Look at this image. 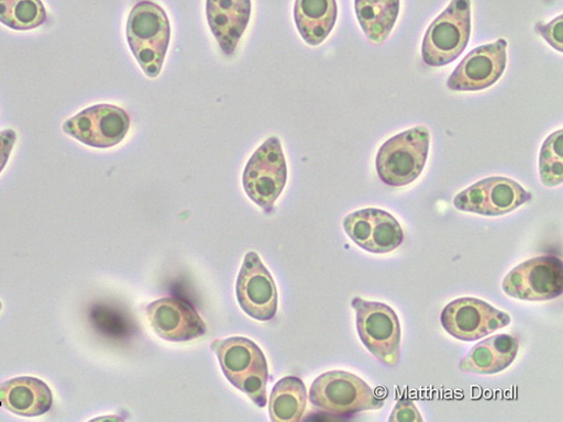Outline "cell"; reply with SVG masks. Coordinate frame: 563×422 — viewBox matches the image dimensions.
Returning <instances> with one entry per match:
<instances>
[{
  "label": "cell",
  "mask_w": 563,
  "mask_h": 422,
  "mask_svg": "<svg viewBox=\"0 0 563 422\" xmlns=\"http://www.w3.org/2000/svg\"><path fill=\"white\" fill-rule=\"evenodd\" d=\"M130 125V118L123 109L111 104H98L67 120L63 130L85 146L109 149L122 143Z\"/></svg>",
  "instance_id": "8fae6325"
},
{
  "label": "cell",
  "mask_w": 563,
  "mask_h": 422,
  "mask_svg": "<svg viewBox=\"0 0 563 422\" xmlns=\"http://www.w3.org/2000/svg\"><path fill=\"white\" fill-rule=\"evenodd\" d=\"M507 41L478 46L463 58L448 80L454 91H479L495 85L507 66Z\"/></svg>",
  "instance_id": "5bb4252c"
},
{
  "label": "cell",
  "mask_w": 563,
  "mask_h": 422,
  "mask_svg": "<svg viewBox=\"0 0 563 422\" xmlns=\"http://www.w3.org/2000/svg\"><path fill=\"white\" fill-rule=\"evenodd\" d=\"M225 379L260 408L267 403L268 365L263 351L244 337L218 340L211 344Z\"/></svg>",
  "instance_id": "6da1fadb"
},
{
  "label": "cell",
  "mask_w": 563,
  "mask_h": 422,
  "mask_svg": "<svg viewBox=\"0 0 563 422\" xmlns=\"http://www.w3.org/2000/svg\"><path fill=\"white\" fill-rule=\"evenodd\" d=\"M308 397L319 410L340 417L378 410L385 404V400L375 395L367 384L345 370L321 374L313 381Z\"/></svg>",
  "instance_id": "277c9868"
},
{
  "label": "cell",
  "mask_w": 563,
  "mask_h": 422,
  "mask_svg": "<svg viewBox=\"0 0 563 422\" xmlns=\"http://www.w3.org/2000/svg\"><path fill=\"white\" fill-rule=\"evenodd\" d=\"M445 332L461 342H477L510 324V315L477 298H460L441 313Z\"/></svg>",
  "instance_id": "30bf717a"
},
{
  "label": "cell",
  "mask_w": 563,
  "mask_h": 422,
  "mask_svg": "<svg viewBox=\"0 0 563 422\" xmlns=\"http://www.w3.org/2000/svg\"><path fill=\"white\" fill-rule=\"evenodd\" d=\"M343 227L352 242L362 249L375 254H389L401 246L404 230L389 212L368 208L345 216Z\"/></svg>",
  "instance_id": "7c38bea8"
},
{
  "label": "cell",
  "mask_w": 563,
  "mask_h": 422,
  "mask_svg": "<svg viewBox=\"0 0 563 422\" xmlns=\"http://www.w3.org/2000/svg\"><path fill=\"white\" fill-rule=\"evenodd\" d=\"M540 178L544 186L555 187L563 181V133L549 135L541 148L539 159Z\"/></svg>",
  "instance_id": "603a6c76"
},
{
  "label": "cell",
  "mask_w": 563,
  "mask_h": 422,
  "mask_svg": "<svg viewBox=\"0 0 563 422\" xmlns=\"http://www.w3.org/2000/svg\"><path fill=\"white\" fill-rule=\"evenodd\" d=\"M251 15L252 0H207V20L224 55L236 52Z\"/></svg>",
  "instance_id": "2e32d148"
},
{
  "label": "cell",
  "mask_w": 563,
  "mask_h": 422,
  "mask_svg": "<svg viewBox=\"0 0 563 422\" xmlns=\"http://www.w3.org/2000/svg\"><path fill=\"white\" fill-rule=\"evenodd\" d=\"M236 296L242 310L255 320L269 321L277 312L278 293L274 278L255 252L244 258Z\"/></svg>",
  "instance_id": "4fadbf2b"
},
{
  "label": "cell",
  "mask_w": 563,
  "mask_h": 422,
  "mask_svg": "<svg viewBox=\"0 0 563 422\" xmlns=\"http://www.w3.org/2000/svg\"><path fill=\"white\" fill-rule=\"evenodd\" d=\"M147 319L154 332L169 343H187L206 336L207 324L199 312L178 298H163L151 303Z\"/></svg>",
  "instance_id": "9a60e30c"
},
{
  "label": "cell",
  "mask_w": 563,
  "mask_h": 422,
  "mask_svg": "<svg viewBox=\"0 0 563 422\" xmlns=\"http://www.w3.org/2000/svg\"><path fill=\"white\" fill-rule=\"evenodd\" d=\"M288 181V165L279 138L272 136L254 153L244 174L247 197L271 213Z\"/></svg>",
  "instance_id": "52a82bcc"
},
{
  "label": "cell",
  "mask_w": 563,
  "mask_h": 422,
  "mask_svg": "<svg viewBox=\"0 0 563 422\" xmlns=\"http://www.w3.org/2000/svg\"><path fill=\"white\" fill-rule=\"evenodd\" d=\"M54 404L48 385L33 377L14 378L0 385V406L21 417H40Z\"/></svg>",
  "instance_id": "e0dca14e"
},
{
  "label": "cell",
  "mask_w": 563,
  "mask_h": 422,
  "mask_svg": "<svg viewBox=\"0 0 563 422\" xmlns=\"http://www.w3.org/2000/svg\"><path fill=\"white\" fill-rule=\"evenodd\" d=\"M537 32L542 35L545 41L556 52H563V18L560 15L549 24L539 23L536 27Z\"/></svg>",
  "instance_id": "cb8c5ba5"
},
{
  "label": "cell",
  "mask_w": 563,
  "mask_h": 422,
  "mask_svg": "<svg viewBox=\"0 0 563 422\" xmlns=\"http://www.w3.org/2000/svg\"><path fill=\"white\" fill-rule=\"evenodd\" d=\"M41 0H0V23L15 31H30L46 22Z\"/></svg>",
  "instance_id": "7402d4cb"
},
{
  "label": "cell",
  "mask_w": 563,
  "mask_h": 422,
  "mask_svg": "<svg viewBox=\"0 0 563 422\" xmlns=\"http://www.w3.org/2000/svg\"><path fill=\"white\" fill-rule=\"evenodd\" d=\"M389 422H422V419L419 410L416 404L408 399H401L397 402L395 409L393 410L389 419Z\"/></svg>",
  "instance_id": "d4e9b609"
},
{
  "label": "cell",
  "mask_w": 563,
  "mask_h": 422,
  "mask_svg": "<svg viewBox=\"0 0 563 422\" xmlns=\"http://www.w3.org/2000/svg\"><path fill=\"white\" fill-rule=\"evenodd\" d=\"M358 337L380 363L395 367L400 362L401 327L396 311L382 302L354 298Z\"/></svg>",
  "instance_id": "8992f818"
},
{
  "label": "cell",
  "mask_w": 563,
  "mask_h": 422,
  "mask_svg": "<svg viewBox=\"0 0 563 422\" xmlns=\"http://www.w3.org/2000/svg\"><path fill=\"white\" fill-rule=\"evenodd\" d=\"M400 12V0H355L357 21L366 37L383 44L389 37Z\"/></svg>",
  "instance_id": "ffe728a7"
},
{
  "label": "cell",
  "mask_w": 563,
  "mask_h": 422,
  "mask_svg": "<svg viewBox=\"0 0 563 422\" xmlns=\"http://www.w3.org/2000/svg\"><path fill=\"white\" fill-rule=\"evenodd\" d=\"M336 0H296L295 21L303 41L318 46L332 33L338 21Z\"/></svg>",
  "instance_id": "d6986e66"
},
{
  "label": "cell",
  "mask_w": 563,
  "mask_h": 422,
  "mask_svg": "<svg viewBox=\"0 0 563 422\" xmlns=\"http://www.w3.org/2000/svg\"><path fill=\"white\" fill-rule=\"evenodd\" d=\"M2 308H3V304H2V302H0V310H2Z\"/></svg>",
  "instance_id": "4316f807"
},
{
  "label": "cell",
  "mask_w": 563,
  "mask_h": 422,
  "mask_svg": "<svg viewBox=\"0 0 563 422\" xmlns=\"http://www.w3.org/2000/svg\"><path fill=\"white\" fill-rule=\"evenodd\" d=\"M16 138L18 135L14 130L8 129L0 132V174L3 173L11 158Z\"/></svg>",
  "instance_id": "484cf974"
},
{
  "label": "cell",
  "mask_w": 563,
  "mask_h": 422,
  "mask_svg": "<svg viewBox=\"0 0 563 422\" xmlns=\"http://www.w3.org/2000/svg\"><path fill=\"white\" fill-rule=\"evenodd\" d=\"M520 341L511 335H496L477 344L460 360L465 373L490 375L508 368L518 357Z\"/></svg>",
  "instance_id": "ac0fdd59"
},
{
  "label": "cell",
  "mask_w": 563,
  "mask_h": 422,
  "mask_svg": "<svg viewBox=\"0 0 563 422\" xmlns=\"http://www.w3.org/2000/svg\"><path fill=\"white\" fill-rule=\"evenodd\" d=\"M501 288L516 300H554L563 292L562 260L554 256L529 259L505 276Z\"/></svg>",
  "instance_id": "ba28073f"
},
{
  "label": "cell",
  "mask_w": 563,
  "mask_h": 422,
  "mask_svg": "<svg viewBox=\"0 0 563 422\" xmlns=\"http://www.w3.org/2000/svg\"><path fill=\"white\" fill-rule=\"evenodd\" d=\"M308 393L301 379L286 377L273 388L268 411L273 422H298L307 409Z\"/></svg>",
  "instance_id": "44dd1931"
},
{
  "label": "cell",
  "mask_w": 563,
  "mask_h": 422,
  "mask_svg": "<svg viewBox=\"0 0 563 422\" xmlns=\"http://www.w3.org/2000/svg\"><path fill=\"white\" fill-rule=\"evenodd\" d=\"M170 35V23L163 8L153 2H140L132 9L126 40L132 55L150 78L162 73Z\"/></svg>",
  "instance_id": "7a4b0ae2"
},
{
  "label": "cell",
  "mask_w": 563,
  "mask_h": 422,
  "mask_svg": "<svg viewBox=\"0 0 563 422\" xmlns=\"http://www.w3.org/2000/svg\"><path fill=\"white\" fill-rule=\"evenodd\" d=\"M431 133L426 126H416L386 141L375 167L388 186L402 187L413 182L428 163Z\"/></svg>",
  "instance_id": "3957f363"
},
{
  "label": "cell",
  "mask_w": 563,
  "mask_h": 422,
  "mask_svg": "<svg viewBox=\"0 0 563 422\" xmlns=\"http://www.w3.org/2000/svg\"><path fill=\"white\" fill-rule=\"evenodd\" d=\"M472 36V0H452L431 24L421 45V57L430 67L455 62Z\"/></svg>",
  "instance_id": "5b68a950"
},
{
  "label": "cell",
  "mask_w": 563,
  "mask_h": 422,
  "mask_svg": "<svg viewBox=\"0 0 563 422\" xmlns=\"http://www.w3.org/2000/svg\"><path fill=\"white\" fill-rule=\"evenodd\" d=\"M532 200L522 185L507 177L485 178L459 193L453 204L462 212L501 216Z\"/></svg>",
  "instance_id": "9c48e42d"
}]
</instances>
